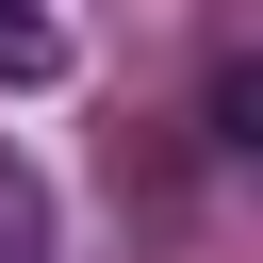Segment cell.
Here are the masks:
<instances>
[{
	"mask_svg": "<svg viewBox=\"0 0 263 263\" xmlns=\"http://www.w3.org/2000/svg\"><path fill=\"white\" fill-rule=\"evenodd\" d=\"M0 263H49V181L0 148Z\"/></svg>",
	"mask_w": 263,
	"mask_h": 263,
	"instance_id": "7a4b0ae2",
	"label": "cell"
},
{
	"mask_svg": "<svg viewBox=\"0 0 263 263\" xmlns=\"http://www.w3.org/2000/svg\"><path fill=\"white\" fill-rule=\"evenodd\" d=\"M197 148H263V66H247V49L197 82Z\"/></svg>",
	"mask_w": 263,
	"mask_h": 263,
	"instance_id": "6da1fadb",
	"label": "cell"
},
{
	"mask_svg": "<svg viewBox=\"0 0 263 263\" xmlns=\"http://www.w3.org/2000/svg\"><path fill=\"white\" fill-rule=\"evenodd\" d=\"M0 82H66V33H49L33 0H0Z\"/></svg>",
	"mask_w": 263,
	"mask_h": 263,
	"instance_id": "3957f363",
	"label": "cell"
}]
</instances>
